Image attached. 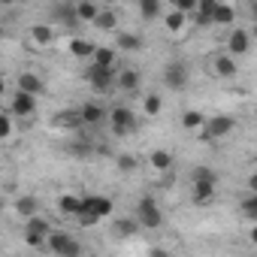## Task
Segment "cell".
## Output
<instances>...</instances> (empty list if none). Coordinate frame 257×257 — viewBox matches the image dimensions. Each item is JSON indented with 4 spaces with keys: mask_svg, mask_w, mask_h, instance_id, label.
<instances>
[{
    "mask_svg": "<svg viewBox=\"0 0 257 257\" xmlns=\"http://www.w3.org/2000/svg\"><path fill=\"white\" fill-rule=\"evenodd\" d=\"M49 236H52V224L40 215H31L25 221V242L31 248H49Z\"/></svg>",
    "mask_w": 257,
    "mask_h": 257,
    "instance_id": "obj_1",
    "label": "cell"
},
{
    "mask_svg": "<svg viewBox=\"0 0 257 257\" xmlns=\"http://www.w3.org/2000/svg\"><path fill=\"white\" fill-rule=\"evenodd\" d=\"M109 212H112V200L109 197H85V209L76 218L88 227V224H97L100 218H106Z\"/></svg>",
    "mask_w": 257,
    "mask_h": 257,
    "instance_id": "obj_2",
    "label": "cell"
},
{
    "mask_svg": "<svg viewBox=\"0 0 257 257\" xmlns=\"http://www.w3.org/2000/svg\"><path fill=\"white\" fill-rule=\"evenodd\" d=\"M137 218H140V224H143L146 230H158V227L164 224V212H161V206H158L152 197H140V203H137Z\"/></svg>",
    "mask_w": 257,
    "mask_h": 257,
    "instance_id": "obj_3",
    "label": "cell"
},
{
    "mask_svg": "<svg viewBox=\"0 0 257 257\" xmlns=\"http://www.w3.org/2000/svg\"><path fill=\"white\" fill-rule=\"evenodd\" d=\"M115 79H118V73H115L112 67H97V64L88 67V82H91V88L100 91V94H109V91L115 88Z\"/></svg>",
    "mask_w": 257,
    "mask_h": 257,
    "instance_id": "obj_4",
    "label": "cell"
},
{
    "mask_svg": "<svg viewBox=\"0 0 257 257\" xmlns=\"http://www.w3.org/2000/svg\"><path fill=\"white\" fill-rule=\"evenodd\" d=\"M49 251H55V254H61V257H79V254H82V245H79L70 233L52 230V236H49Z\"/></svg>",
    "mask_w": 257,
    "mask_h": 257,
    "instance_id": "obj_5",
    "label": "cell"
},
{
    "mask_svg": "<svg viewBox=\"0 0 257 257\" xmlns=\"http://www.w3.org/2000/svg\"><path fill=\"white\" fill-rule=\"evenodd\" d=\"M236 127V121L230 118V115H215V118H209L206 124H203V137L200 140H206V143H215V140H221V137H227L230 131Z\"/></svg>",
    "mask_w": 257,
    "mask_h": 257,
    "instance_id": "obj_6",
    "label": "cell"
},
{
    "mask_svg": "<svg viewBox=\"0 0 257 257\" xmlns=\"http://www.w3.org/2000/svg\"><path fill=\"white\" fill-rule=\"evenodd\" d=\"M109 124H112V134L115 137H127L137 127V115L127 109V106H118V109L109 112Z\"/></svg>",
    "mask_w": 257,
    "mask_h": 257,
    "instance_id": "obj_7",
    "label": "cell"
},
{
    "mask_svg": "<svg viewBox=\"0 0 257 257\" xmlns=\"http://www.w3.org/2000/svg\"><path fill=\"white\" fill-rule=\"evenodd\" d=\"M164 82L170 91H185L188 85V64L185 61H170L167 70H164Z\"/></svg>",
    "mask_w": 257,
    "mask_h": 257,
    "instance_id": "obj_8",
    "label": "cell"
},
{
    "mask_svg": "<svg viewBox=\"0 0 257 257\" xmlns=\"http://www.w3.org/2000/svg\"><path fill=\"white\" fill-rule=\"evenodd\" d=\"M10 109H13L16 115H22V118H25V115H34V112H37V94L19 88V91L13 94V100H10Z\"/></svg>",
    "mask_w": 257,
    "mask_h": 257,
    "instance_id": "obj_9",
    "label": "cell"
},
{
    "mask_svg": "<svg viewBox=\"0 0 257 257\" xmlns=\"http://www.w3.org/2000/svg\"><path fill=\"white\" fill-rule=\"evenodd\" d=\"M52 16L64 25V28H76L82 19H79V13H76V0H64V4H58L55 10H52Z\"/></svg>",
    "mask_w": 257,
    "mask_h": 257,
    "instance_id": "obj_10",
    "label": "cell"
},
{
    "mask_svg": "<svg viewBox=\"0 0 257 257\" xmlns=\"http://www.w3.org/2000/svg\"><path fill=\"white\" fill-rule=\"evenodd\" d=\"M215 10H218V0H200L191 16L200 28H209V25H215Z\"/></svg>",
    "mask_w": 257,
    "mask_h": 257,
    "instance_id": "obj_11",
    "label": "cell"
},
{
    "mask_svg": "<svg viewBox=\"0 0 257 257\" xmlns=\"http://www.w3.org/2000/svg\"><path fill=\"white\" fill-rule=\"evenodd\" d=\"M227 46H230V55H245V52L251 49V34H248V31H242V28H236V31L230 34Z\"/></svg>",
    "mask_w": 257,
    "mask_h": 257,
    "instance_id": "obj_12",
    "label": "cell"
},
{
    "mask_svg": "<svg viewBox=\"0 0 257 257\" xmlns=\"http://www.w3.org/2000/svg\"><path fill=\"white\" fill-rule=\"evenodd\" d=\"M115 88H121L124 94H137L140 91V73L137 70H121L115 79Z\"/></svg>",
    "mask_w": 257,
    "mask_h": 257,
    "instance_id": "obj_13",
    "label": "cell"
},
{
    "mask_svg": "<svg viewBox=\"0 0 257 257\" xmlns=\"http://www.w3.org/2000/svg\"><path fill=\"white\" fill-rule=\"evenodd\" d=\"M191 185H194V203H197V206L212 203V197H215V191H218L215 182H191Z\"/></svg>",
    "mask_w": 257,
    "mask_h": 257,
    "instance_id": "obj_14",
    "label": "cell"
},
{
    "mask_svg": "<svg viewBox=\"0 0 257 257\" xmlns=\"http://www.w3.org/2000/svg\"><path fill=\"white\" fill-rule=\"evenodd\" d=\"M19 88H22V91H31V94L40 97V94L46 91V82H43L37 73H22V76H19Z\"/></svg>",
    "mask_w": 257,
    "mask_h": 257,
    "instance_id": "obj_15",
    "label": "cell"
},
{
    "mask_svg": "<svg viewBox=\"0 0 257 257\" xmlns=\"http://www.w3.org/2000/svg\"><path fill=\"white\" fill-rule=\"evenodd\" d=\"M58 209H61L64 215H79V212L85 209V197H73V194H64V197L58 200Z\"/></svg>",
    "mask_w": 257,
    "mask_h": 257,
    "instance_id": "obj_16",
    "label": "cell"
},
{
    "mask_svg": "<svg viewBox=\"0 0 257 257\" xmlns=\"http://www.w3.org/2000/svg\"><path fill=\"white\" fill-rule=\"evenodd\" d=\"M212 67H215V73H218L221 79H233V76H236V64H233L230 55H218V58L212 61Z\"/></svg>",
    "mask_w": 257,
    "mask_h": 257,
    "instance_id": "obj_17",
    "label": "cell"
},
{
    "mask_svg": "<svg viewBox=\"0 0 257 257\" xmlns=\"http://www.w3.org/2000/svg\"><path fill=\"white\" fill-rule=\"evenodd\" d=\"M79 112H82V118H85V124H100V121L106 118V109H103L100 103H85V106H82Z\"/></svg>",
    "mask_w": 257,
    "mask_h": 257,
    "instance_id": "obj_18",
    "label": "cell"
},
{
    "mask_svg": "<svg viewBox=\"0 0 257 257\" xmlns=\"http://www.w3.org/2000/svg\"><path fill=\"white\" fill-rule=\"evenodd\" d=\"M76 13H79V19L82 22H97V16H100V10H97V4L94 0H76Z\"/></svg>",
    "mask_w": 257,
    "mask_h": 257,
    "instance_id": "obj_19",
    "label": "cell"
},
{
    "mask_svg": "<svg viewBox=\"0 0 257 257\" xmlns=\"http://www.w3.org/2000/svg\"><path fill=\"white\" fill-rule=\"evenodd\" d=\"M118 49H121V52H140V49H143V40H140L137 34L121 31V34H118Z\"/></svg>",
    "mask_w": 257,
    "mask_h": 257,
    "instance_id": "obj_20",
    "label": "cell"
},
{
    "mask_svg": "<svg viewBox=\"0 0 257 257\" xmlns=\"http://www.w3.org/2000/svg\"><path fill=\"white\" fill-rule=\"evenodd\" d=\"M140 227H143L140 218H121V221H115V233L124 236V239H127V236H134V233H140Z\"/></svg>",
    "mask_w": 257,
    "mask_h": 257,
    "instance_id": "obj_21",
    "label": "cell"
},
{
    "mask_svg": "<svg viewBox=\"0 0 257 257\" xmlns=\"http://www.w3.org/2000/svg\"><path fill=\"white\" fill-rule=\"evenodd\" d=\"M16 212H19L22 218H31V215H37V212H40V203H37V197H19V200H16Z\"/></svg>",
    "mask_w": 257,
    "mask_h": 257,
    "instance_id": "obj_22",
    "label": "cell"
},
{
    "mask_svg": "<svg viewBox=\"0 0 257 257\" xmlns=\"http://www.w3.org/2000/svg\"><path fill=\"white\" fill-rule=\"evenodd\" d=\"M140 13L146 22H155L161 16V0H140Z\"/></svg>",
    "mask_w": 257,
    "mask_h": 257,
    "instance_id": "obj_23",
    "label": "cell"
},
{
    "mask_svg": "<svg viewBox=\"0 0 257 257\" xmlns=\"http://www.w3.org/2000/svg\"><path fill=\"white\" fill-rule=\"evenodd\" d=\"M236 22V10L230 4H218L215 10V25H233Z\"/></svg>",
    "mask_w": 257,
    "mask_h": 257,
    "instance_id": "obj_24",
    "label": "cell"
},
{
    "mask_svg": "<svg viewBox=\"0 0 257 257\" xmlns=\"http://www.w3.org/2000/svg\"><path fill=\"white\" fill-rule=\"evenodd\" d=\"M100 31H115L118 28V16L112 13V10H100V16H97V22H94Z\"/></svg>",
    "mask_w": 257,
    "mask_h": 257,
    "instance_id": "obj_25",
    "label": "cell"
},
{
    "mask_svg": "<svg viewBox=\"0 0 257 257\" xmlns=\"http://www.w3.org/2000/svg\"><path fill=\"white\" fill-rule=\"evenodd\" d=\"M70 52H73L76 58H94L97 46H94V43H85V40H73V43H70Z\"/></svg>",
    "mask_w": 257,
    "mask_h": 257,
    "instance_id": "obj_26",
    "label": "cell"
},
{
    "mask_svg": "<svg viewBox=\"0 0 257 257\" xmlns=\"http://www.w3.org/2000/svg\"><path fill=\"white\" fill-rule=\"evenodd\" d=\"M152 167L155 170H173V155L170 152H164V149H158V152H152Z\"/></svg>",
    "mask_w": 257,
    "mask_h": 257,
    "instance_id": "obj_27",
    "label": "cell"
},
{
    "mask_svg": "<svg viewBox=\"0 0 257 257\" xmlns=\"http://www.w3.org/2000/svg\"><path fill=\"white\" fill-rule=\"evenodd\" d=\"M97 67H112L115 64V49H106V46H100L97 52H94V58H91Z\"/></svg>",
    "mask_w": 257,
    "mask_h": 257,
    "instance_id": "obj_28",
    "label": "cell"
},
{
    "mask_svg": "<svg viewBox=\"0 0 257 257\" xmlns=\"http://www.w3.org/2000/svg\"><path fill=\"white\" fill-rule=\"evenodd\" d=\"M31 37H34L37 43H43V46H46V43H52V40H55V31H52L49 25H34V28H31Z\"/></svg>",
    "mask_w": 257,
    "mask_h": 257,
    "instance_id": "obj_29",
    "label": "cell"
},
{
    "mask_svg": "<svg viewBox=\"0 0 257 257\" xmlns=\"http://www.w3.org/2000/svg\"><path fill=\"white\" fill-rule=\"evenodd\" d=\"M191 182H215L218 185V173L209 170V167H194L191 170Z\"/></svg>",
    "mask_w": 257,
    "mask_h": 257,
    "instance_id": "obj_30",
    "label": "cell"
},
{
    "mask_svg": "<svg viewBox=\"0 0 257 257\" xmlns=\"http://www.w3.org/2000/svg\"><path fill=\"white\" fill-rule=\"evenodd\" d=\"M58 124H61V127H79V124H85V118H82V112L67 109L64 115H58Z\"/></svg>",
    "mask_w": 257,
    "mask_h": 257,
    "instance_id": "obj_31",
    "label": "cell"
},
{
    "mask_svg": "<svg viewBox=\"0 0 257 257\" xmlns=\"http://www.w3.org/2000/svg\"><path fill=\"white\" fill-rule=\"evenodd\" d=\"M239 209H242V215H245V218H251V221H257V194L251 191V197H245Z\"/></svg>",
    "mask_w": 257,
    "mask_h": 257,
    "instance_id": "obj_32",
    "label": "cell"
},
{
    "mask_svg": "<svg viewBox=\"0 0 257 257\" xmlns=\"http://www.w3.org/2000/svg\"><path fill=\"white\" fill-rule=\"evenodd\" d=\"M182 124L188 127V131H197V127H203V124H206V118H203L200 112H194V109H191V112H185V115H182Z\"/></svg>",
    "mask_w": 257,
    "mask_h": 257,
    "instance_id": "obj_33",
    "label": "cell"
},
{
    "mask_svg": "<svg viewBox=\"0 0 257 257\" xmlns=\"http://www.w3.org/2000/svg\"><path fill=\"white\" fill-rule=\"evenodd\" d=\"M185 19H188V13H182V10H173L170 16H167V28L176 34V31H182V25H185Z\"/></svg>",
    "mask_w": 257,
    "mask_h": 257,
    "instance_id": "obj_34",
    "label": "cell"
},
{
    "mask_svg": "<svg viewBox=\"0 0 257 257\" xmlns=\"http://www.w3.org/2000/svg\"><path fill=\"white\" fill-rule=\"evenodd\" d=\"M13 115H16L13 109H7L4 115H0V137H10L13 134Z\"/></svg>",
    "mask_w": 257,
    "mask_h": 257,
    "instance_id": "obj_35",
    "label": "cell"
},
{
    "mask_svg": "<svg viewBox=\"0 0 257 257\" xmlns=\"http://www.w3.org/2000/svg\"><path fill=\"white\" fill-rule=\"evenodd\" d=\"M146 115H161V97L158 94H146Z\"/></svg>",
    "mask_w": 257,
    "mask_h": 257,
    "instance_id": "obj_36",
    "label": "cell"
},
{
    "mask_svg": "<svg viewBox=\"0 0 257 257\" xmlns=\"http://www.w3.org/2000/svg\"><path fill=\"white\" fill-rule=\"evenodd\" d=\"M118 170H121V173H134V170H137V158H134V155H121V158H118Z\"/></svg>",
    "mask_w": 257,
    "mask_h": 257,
    "instance_id": "obj_37",
    "label": "cell"
},
{
    "mask_svg": "<svg viewBox=\"0 0 257 257\" xmlns=\"http://www.w3.org/2000/svg\"><path fill=\"white\" fill-rule=\"evenodd\" d=\"M197 4H200V0H176V10H182V13H194Z\"/></svg>",
    "mask_w": 257,
    "mask_h": 257,
    "instance_id": "obj_38",
    "label": "cell"
},
{
    "mask_svg": "<svg viewBox=\"0 0 257 257\" xmlns=\"http://www.w3.org/2000/svg\"><path fill=\"white\" fill-rule=\"evenodd\" d=\"M161 188H173L176 185V176H173V170H164V176H161V182H158Z\"/></svg>",
    "mask_w": 257,
    "mask_h": 257,
    "instance_id": "obj_39",
    "label": "cell"
},
{
    "mask_svg": "<svg viewBox=\"0 0 257 257\" xmlns=\"http://www.w3.org/2000/svg\"><path fill=\"white\" fill-rule=\"evenodd\" d=\"M248 188H251V191H254V194H257V173H254V176H251V179H248Z\"/></svg>",
    "mask_w": 257,
    "mask_h": 257,
    "instance_id": "obj_40",
    "label": "cell"
},
{
    "mask_svg": "<svg viewBox=\"0 0 257 257\" xmlns=\"http://www.w3.org/2000/svg\"><path fill=\"white\" fill-rule=\"evenodd\" d=\"M251 242L257 245V221H254V230H251Z\"/></svg>",
    "mask_w": 257,
    "mask_h": 257,
    "instance_id": "obj_41",
    "label": "cell"
},
{
    "mask_svg": "<svg viewBox=\"0 0 257 257\" xmlns=\"http://www.w3.org/2000/svg\"><path fill=\"white\" fill-rule=\"evenodd\" d=\"M251 16H254V22H257V4H251Z\"/></svg>",
    "mask_w": 257,
    "mask_h": 257,
    "instance_id": "obj_42",
    "label": "cell"
},
{
    "mask_svg": "<svg viewBox=\"0 0 257 257\" xmlns=\"http://www.w3.org/2000/svg\"><path fill=\"white\" fill-rule=\"evenodd\" d=\"M0 4H4V7H13V4H16V0H0Z\"/></svg>",
    "mask_w": 257,
    "mask_h": 257,
    "instance_id": "obj_43",
    "label": "cell"
},
{
    "mask_svg": "<svg viewBox=\"0 0 257 257\" xmlns=\"http://www.w3.org/2000/svg\"><path fill=\"white\" fill-rule=\"evenodd\" d=\"M251 37H254V40H257V22H254V28H251Z\"/></svg>",
    "mask_w": 257,
    "mask_h": 257,
    "instance_id": "obj_44",
    "label": "cell"
},
{
    "mask_svg": "<svg viewBox=\"0 0 257 257\" xmlns=\"http://www.w3.org/2000/svg\"><path fill=\"white\" fill-rule=\"evenodd\" d=\"M106 4H115V0H106Z\"/></svg>",
    "mask_w": 257,
    "mask_h": 257,
    "instance_id": "obj_45",
    "label": "cell"
},
{
    "mask_svg": "<svg viewBox=\"0 0 257 257\" xmlns=\"http://www.w3.org/2000/svg\"><path fill=\"white\" fill-rule=\"evenodd\" d=\"M248 4H257V0H248Z\"/></svg>",
    "mask_w": 257,
    "mask_h": 257,
    "instance_id": "obj_46",
    "label": "cell"
},
{
    "mask_svg": "<svg viewBox=\"0 0 257 257\" xmlns=\"http://www.w3.org/2000/svg\"><path fill=\"white\" fill-rule=\"evenodd\" d=\"M137 4H140V0H137Z\"/></svg>",
    "mask_w": 257,
    "mask_h": 257,
    "instance_id": "obj_47",
    "label": "cell"
}]
</instances>
